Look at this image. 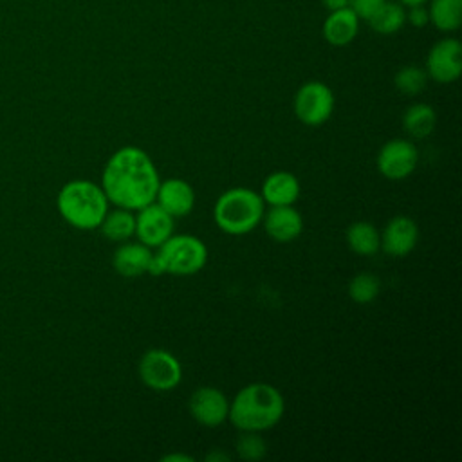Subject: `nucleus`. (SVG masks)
Returning <instances> with one entry per match:
<instances>
[{
    "label": "nucleus",
    "instance_id": "f257e3e1",
    "mask_svg": "<svg viewBox=\"0 0 462 462\" xmlns=\"http://www.w3.org/2000/svg\"><path fill=\"white\" fill-rule=\"evenodd\" d=\"M159 182L152 157L137 146H123L114 152L101 175V188L108 202L130 211L155 202Z\"/></svg>",
    "mask_w": 462,
    "mask_h": 462
},
{
    "label": "nucleus",
    "instance_id": "f03ea898",
    "mask_svg": "<svg viewBox=\"0 0 462 462\" xmlns=\"http://www.w3.org/2000/svg\"><path fill=\"white\" fill-rule=\"evenodd\" d=\"M285 411L280 390L269 383H251L229 402L227 420L240 431H265L276 426Z\"/></svg>",
    "mask_w": 462,
    "mask_h": 462
},
{
    "label": "nucleus",
    "instance_id": "7ed1b4c3",
    "mask_svg": "<svg viewBox=\"0 0 462 462\" xmlns=\"http://www.w3.org/2000/svg\"><path fill=\"white\" fill-rule=\"evenodd\" d=\"M60 215L78 229L99 227L108 211V199L101 186L92 180H70L58 193Z\"/></svg>",
    "mask_w": 462,
    "mask_h": 462
},
{
    "label": "nucleus",
    "instance_id": "20e7f679",
    "mask_svg": "<svg viewBox=\"0 0 462 462\" xmlns=\"http://www.w3.org/2000/svg\"><path fill=\"white\" fill-rule=\"evenodd\" d=\"M265 202L258 191L244 186L224 191L213 208L215 224L233 236L251 233L263 218Z\"/></svg>",
    "mask_w": 462,
    "mask_h": 462
},
{
    "label": "nucleus",
    "instance_id": "39448f33",
    "mask_svg": "<svg viewBox=\"0 0 462 462\" xmlns=\"http://www.w3.org/2000/svg\"><path fill=\"white\" fill-rule=\"evenodd\" d=\"M164 273L189 276L199 273L208 262L206 244L193 235H171L155 253Z\"/></svg>",
    "mask_w": 462,
    "mask_h": 462
},
{
    "label": "nucleus",
    "instance_id": "423d86ee",
    "mask_svg": "<svg viewBox=\"0 0 462 462\" xmlns=\"http://www.w3.org/2000/svg\"><path fill=\"white\" fill-rule=\"evenodd\" d=\"M137 374L150 390L170 392L180 384L182 366L171 352L164 348H150L141 356Z\"/></svg>",
    "mask_w": 462,
    "mask_h": 462
},
{
    "label": "nucleus",
    "instance_id": "0eeeda50",
    "mask_svg": "<svg viewBox=\"0 0 462 462\" xmlns=\"http://www.w3.org/2000/svg\"><path fill=\"white\" fill-rule=\"evenodd\" d=\"M334 92L323 81L303 83L294 96V114L307 126H319L334 112Z\"/></svg>",
    "mask_w": 462,
    "mask_h": 462
},
{
    "label": "nucleus",
    "instance_id": "6e6552de",
    "mask_svg": "<svg viewBox=\"0 0 462 462\" xmlns=\"http://www.w3.org/2000/svg\"><path fill=\"white\" fill-rule=\"evenodd\" d=\"M375 164L384 179L401 180L415 171L419 164V150L408 139H390L381 146Z\"/></svg>",
    "mask_w": 462,
    "mask_h": 462
},
{
    "label": "nucleus",
    "instance_id": "1a4fd4ad",
    "mask_svg": "<svg viewBox=\"0 0 462 462\" xmlns=\"http://www.w3.org/2000/svg\"><path fill=\"white\" fill-rule=\"evenodd\" d=\"M426 74L437 83H453L462 72V45L457 38L439 40L426 56Z\"/></svg>",
    "mask_w": 462,
    "mask_h": 462
},
{
    "label": "nucleus",
    "instance_id": "9d476101",
    "mask_svg": "<svg viewBox=\"0 0 462 462\" xmlns=\"http://www.w3.org/2000/svg\"><path fill=\"white\" fill-rule=\"evenodd\" d=\"M175 218L166 213L157 202H152L141 209H137L135 215V236L141 244L148 245L150 249L159 247L164 240H168L173 235L175 229Z\"/></svg>",
    "mask_w": 462,
    "mask_h": 462
},
{
    "label": "nucleus",
    "instance_id": "9b49d317",
    "mask_svg": "<svg viewBox=\"0 0 462 462\" xmlns=\"http://www.w3.org/2000/svg\"><path fill=\"white\" fill-rule=\"evenodd\" d=\"M188 408L199 424L215 428L227 420L229 399L215 386H200L191 393Z\"/></svg>",
    "mask_w": 462,
    "mask_h": 462
},
{
    "label": "nucleus",
    "instance_id": "f8f14e48",
    "mask_svg": "<svg viewBox=\"0 0 462 462\" xmlns=\"http://www.w3.org/2000/svg\"><path fill=\"white\" fill-rule=\"evenodd\" d=\"M381 235V249L390 256L410 254L419 242V226L411 217L395 215L384 226Z\"/></svg>",
    "mask_w": 462,
    "mask_h": 462
},
{
    "label": "nucleus",
    "instance_id": "ddd939ff",
    "mask_svg": "<svg viewBox=\"0 0 462 462\" xmlns=\"http://www.w3.org/2000/svg\"><path fill=\"white\" fill-rule=\"evenodd\" d=\"M262 222L265 233L280 244L296 240L303 231V217L294 206H271Z\"/></svg>",
    "mask_w": 462,
    "mask_h": 462
},
{
    "label": "nucleus",
    "instance_id": "4468645a",
    "mask_svg": "<svg viewBox=\"0 0 462 462\" xmlns=\"http://www.w3.org/2000/svg\"><path fill=\"white\" fill-rule=\"evenodd\" d=\"M155 202L173 218L186 217L193 211L195 191L184 179H166L159 182Z\"/></svg>",
    "mask_w": 462,
    "mask_h": 462
},
{
    "label": "nucleus",
    "instance_id": "2eb2a0df",
    "mask_svg": "<svg viewBox=\"0 0 462 462\" xmlns=\"http://www.w3.org/2000/svg\"><path fill=\"white\" fill-rule=\"evenodd\" d=\"M300 180L291 171H273L262 184L260 197L269 206H292L300 197Z\"/></svg>",
    "mask_w": 462,
    "mask_h": 462
},
{
    "label": "nucleus",
    "instance_id": "dca6fc26",
    "mask_svg": "<svg viewBox=\"0 0 462 462\" xmlns=\"http://www.w3.org/2000/svg\"><path fill=\"white\" fill-rule=\"evenodd\" d=\"M152 254H153L152 249L148 245L141 244L139 240L137 242L125 240L114 251L112 265H114V269L121 276H125V278H137V276L146 273Z\"/></svg>",
    "mask_w": 462,
    "mask_h": 462
},
{
    "label": "nucleus",
    "instance_id": "f3484780",
    "mask_svg": "<svg viewBox=\"0 0 462 462\" xmlns=\"http://www.w3.org/2000/svg\"><path fill=\"white\" fill-rule=\"evenodd\" d=\"M359 31L357 14L346 5L336 11H328V16L323 23V36L334 47L348 45Z\"/></svg>",
    "mask_w": 462,
    "mask_h": 462
},
{
    "label": "nucleus",
    "instance_id": "a211bd4d",
    "mask_svg": "<svg viewBox=\"0 0 462 462\" xmlns=\"http://www.w3.org/2000/svg\"><path fill=\"white\" fill-rule=\"evenodd\" d=\"M345 238H346L350 251H354L356 254H361V256H372L381 249L379 229L366 220L352 222L346 227Z\"/></svg>",
    "mask_w": 462,
    "mask_h": 462
},
{
    "label": "nucleus",
    "instance_id": "6ab92c4d",
    "mask_svg": "<svg viewBox=\"0 0 462 462\" xmlns=\"http://www.w3.org/2000/svg\"><path fill=\"white\" fill-rule=\"evenodd\" d=\"M437 125V112L428 103H413L402 114L404 130L417 139L428 137Z\"/></svg>",
    "mask_w": 462,
    "mask_h": 462
},
{
    "label": "nucleus",
    "instance_id": "aec40b11",
    "mask_svg": "<svg viewBox=\"0 0 462 462\" xmlns=\"http://www.w3.org/2000/svg\"><path fill=\"white\" fill-rule=\"evenodd\" d=\"M99 229L103 236H106L112 242L130 240L135 233V215L125 208L106 211L99 224Z\"/></svg>",
    "mask_w": 462,
    "mask_h": 462
},
{
    "label": "nucleus",
    "instance_id": "412c9836",
    "mask_svg": "<svg viewBox=\"0 0 462 462\" xmlns=\"http://www.w3.org/2000/svg\"><path fill=\"white\" fill-rule=\"evenodd\" d=\"M430 22L442 32H453L462 23V0H430Z\"/></svg>",
    "mask_w": 462,
    "mask_h": 462
},
{
    "label": "nucleus",
    "instance_id": "4be33fe9",
    "mask_svg": "<svg viewBox=\"0 0 462 462\" xmlns=\"http://www.w3.org/2000/svg\"><path fill=\"white\" fill-rule=\"evenodd\" d=\"M366 22L379 34H393L406 23V9L399 2L386 0Z\"/></svg>",
    "mask_w": 462,
    "mask_h": 462
},
{
    "label": "nucleus",
    "instance_id": "5701e85b",
    "mask_svg": "<svg viewBox=\"0 0 462 462\" xmlns=\"http://www.w3.org/2000/svg\"><path fill=\"white\" fill-rule=\"evenodd\" d=\"M381 292V280L372 273H359L348 282V296L359 303H372Z\"/></svg>",
    "mask_w": 462,
    "mask_h": 462
},
{
    "label": "nucleus",
    "instance_id": "b1692460",
    "mask_svg": "<svg viewBox=\"0 0 462 462\" xmlns=\"http://www.w3.org/2000/svg\"><path fill=\"white\" fill-rule=\"evenodd\" d=\"M426 81H428L426 70L417 65L401 67L393 78L395 88L406 96H417L419 92H422L426 87Z\"/></svg>",
    "mask_w": 462,
    "mask_h": 462
},
{
    "label": "nucleus",
    "instance_id": "393cba45",
    "mask_svg": "<svg viewBox=\"0 0 462 462\" xmlns=\"http://www.w3.org/2000/svg\"><path fill=\"white\" fill-rule=\"evenodd\" d=\"M236 455L242 460H262L267 453V444L258 431H242L236 440Z\"/></svg>",
    "mask_w": 462,
    "mask_h": 462
},
{
    "label": "nucleus",
    "instance_id": "a878e982",
    "mask_svg": "<svg viewBox=\"0 0 462 462\" xmlns=\"http://www.w3.org/2000/svg\"><path fill=\"white\" fill-rule=\"evenodd\" d=\"M386 0H348V7L359 20H368Z\"/></svg>",
    "mask_w": 462,
    "mask_h": 462
},
{
    "label": "nucleus",
    "instance_id": "bb28decb",
    "mask_svg": "<svg viewBox=\"0 0 462 462\" xmlns=\"http://www.w3.org/2000/svg\"><path fill=\"white\" fill-rule=\"evenodd\" d=\"M406 22L411 23L413 27H424L430 22L428 7H424V4L410 5V9L406 11Z\"/></svg>",
    "mask_w": 462,
    "mask_h": 462
},
{
    "label": "nucleus",
    "instance_id": "cd10ccee",
    "mask_svg": "<svg viewBox=\"0 0 462 462\" xmlns=\"http://www.w3.org/2000/svg\"><path fill=\"white\" fill-rule=\"evenodd\" d=\"M162 460L164 462H193L195 458L189 455H182V453H171V455L162 457Z\"/></svg>",
    "mask_w": 462,
    "mask_h": 462
},
{
    "label": "nucleus",
    "instance_id": "c85d7f7f",
    "mask_svg": "<svg viewBox=\"0 0 462 462\" xmlns=\"http://www.w3.org/2000/svg\"><path fill=\"white\" fill-rule=\"evenodd\" d=\"M321 2L328 11H336V9H341V7L348 5V0H321Z\"/></svg>",
    "mask_w": 462,
    "mask_h": 462
},
{
    "label": "nucleus",
    "instance_id": "c756f323",
    "mask_svg": "<svg viewBox=\"0 0 462 462\" xmlns=\"http://www.w3.org/2000/svg\"><path fill=\"white\" fill-rule=\"evenodd\" d=\"M208 462H213V460H229V455L227 453H222V451H211L208 457H206Z\"/></svg>",
    "mask_w": 462,
    "mask_h": 462
},
{
    "label": "nucleus",
    "instance_id": "7c9ffc66",
    "mask_svg": "<svg viewBox=\"0 0 462 462\" xmlns=\"http://www.w3.org/2000/svg\"><path fill=\"white\" fill-rule=\"evenodd\" d=\"M399 4H402V5H406V7H410V5H419V4H424V2H428V0H397Z\"/></svg>",
    "mask_w": 462,
    "mask_h": 462
}]
</instances>
